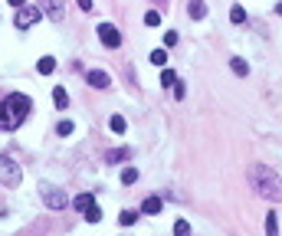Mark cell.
I'll return each instance as SVG.
<instances>
[{
	"label": "cell",
	"mask_w": 282,
	"mask_h": 236,
	"mask_svg": "<svg viewBox=\"0 0 282 236\" xmlns=\"http://www.w3.org/2000/svg\"><path fill=\"white\" fill-rule=\"evenodd\" d=\"M243 20H246V10H243L239 3H233V10H230V23H236V26H239Z\"/></svg>",
	"instance_id": "cell-17"
},
{
	"label": "cell",
	"mask_w": 282,
	"mask_h": 236,
	"mask_svg": "<svg viewBox=\"0 0 282 236\" xmlns=\"http://www.w3.org/2000/svg\"><path fill=\"white\" fill-rule=\"evenodd\" d=\"M0 181L7 184V187H20L23 171H20V164L13 161V158H0Z\"/></svg>",
	"instance_id": "cell-4"
},
{
	"label": "cell",
	"mask_w": 282,
	"mask_h": 236,
	"mask_svg": "<svg viewBox=\"0 0 282 236\" xmlns=\"http://www.w3.org/2000/svg\"><path fill=\"white\" fill-rule=\"evenodd\" d=\"M174 82H177V72H174V69H167V66H164V72H161V86L167 89V86H174Z\"/></svg>",
	"instance_id": "cell-20"
},
{
	"label": "cell",
	"mask_w": 282,
	"mask_h": 236,
	"mask_svg": "<svg viewBox=\"0 0 282 236\" xmlns=\"http://www.w3.org/2000/svg\"><path fill=\"white\" fill-rule=\"evenodd\" d=\"M98 40L102 46H109V49H118L121 46V33L112 26V23H98Z\"/></svg>",
	"instance_id": "cell-7"
},
{
	"label": "cell",
	"mask_w": 282,
	"mask_h": 236,
	"mask_svg": "<svg viewBox=\"0 0 282 236\" xmlns=\"http://www.w3.org/2000/svg\"><path fill=\"white\" fill-rule=\"evenodd\" d=\"M148 59H151L154 66H167V49H164V46H161V49H154V53L148 56Z\"/></svg>",
	"instance_id": "cell-18"
},
{
	"label": "cell",
	"mask_w": 282,
	"mask_h": 236,
	"mask_svg": "<svg viewBox=\"0 0 282 236\" xmlns=\"http://www.w3.org/2000/svg\"><path fill=\"white\" fill-rule=\"evenodd\" d=\"M86 82H89L92 89H109V86H112L109 72H102V69H89V72H86Z\"/></svg>",
	"instance_id": "cell-8"
},
{
	"label": "cell",
	"mask_w": 282,
	"mask_h": 236,
	"mask_svg": "<svg viewBox=\"0 0 282 236\" xmlns=\"http://www.w3.org/2000/svg\"><path fill=\"white\" fill-rule=\"evenodd\" d=\"M138 181V167H125L121 171V184H135Z\"/></svg>",
	"instance_id": "cell-22"
},
{
	"label": "cell",
	"mask_w": 282,
	"mask_h": 236,
	"mask_svg": "<svg viewBox=\"0 0 282 236\" xmlns=\"http://www.w3.org/2000/svg\"><path fill=\"white\" fill-rule=\"evenodd\" d=\"M187 13H190V20H204L207 17V3L204 0H190V3H187Z\"/></svg>",
	"instance_id": "cell-10"
},
{
	"label": "cell",
	"mask_w": 282,
	"mask_h": 236,
	"mask_svg": "<svg viewBox=\"0 0 282 236\" xmlns=\"http://www.w3.org/2000/svg\"><path fill=\"white\" fill-rule=\"evenodd\" d=\"M250 181H253V187H256V193H259L262 200L282 204V177L272 171V167H266V164H253L250 167Z\"/></svg>",
	"instance_id": "cell-1"
},
{
	"label": "cell",
	"mask_w": 282,
	"mask_h": 236,
	"mask_svg": "<svg viewBox=\"0 0 282 236\" xmlns=\"http://www.w3.org/2000/svg\"><path fill=\"white\" fill-rule=\"evenodd\" d=\"M167 46H177V33H164V49Z\"/></svg>",
	"instance_id": "cell-27"
},
{
	"label": "cell",
	"mask_w": 282,
	"mask_h": 236,
	"mask_svg": "<svg viewBox=\"0 0 282 236\" xmlns=\"http://www.w3.org/2000/svg\"><path fill=\"white\" fill-rule=\"evenodd\" d=\"M121 226H135V220H138V213H135V210H121Z\"/></svg>",
	"instance_id": "cell-23"
},
{
	"label": "cell",
	"mask_w": 282,
	"mask_h": 236,
	"mask_svg": "<svg viewBox=\"0 0 282 236\" xmlns=\"http://www.w3.org/2000/svg\"><path fill=\"white\" fill-rule=\"evenodd\" d=\"M266 236H279V216L266 213Z\"/></svg>",
	"instance_id": "cell-16"
},
{
	"label": "cell",
	"mask_w": 282,
	"mask_h": 236,
	"mask_svg": "<svg viewBox=\"0 0 282 236\" xmlns=\"http://www.w3.org/2000/svg\"><path fill=\"white\" fill-rule=\"evenodd\" d=\"M230 69L236 75H250V63H246L243 56H230Z\"/></svg>",
	"instance_id": "cell-12"
},
{
	"label": "cell",
	"mask_w": 282,
	"mask_h": 236,
	"mask_svg": "<svg viewBox=\"0 0 282 236\" xmlns=\"http://www.w3.org/2000/svg\"><path fill=\"white\" fill-rule=\"evenodd\" d=\"M53 102H56V108H66L69 105V92H66L63 86H56L53 89Z\"/></svg>",
	"instance_id": "cell-14"
},
{
	"label": "cell",
	"mask_w": 282,
	"mask_h": 236,
	"mask_svg": "<svg viewBox=\"0 0 282 236\" xmlns=\"http://www.w3.org/2000/svg\"><path fill=\"white\" fill-rule=\"evenodd\" d=\"M30 95H23V92H10V95L0 102V128L3 131H13L23 125V118L30 115Z\"/></svg>",
	"instance_id": "cell-2"
},
{
	"label": "cell",
	"mask_w": 282,
	"mask_h": 236,
	"mask_svg": "<svg viewBox=\"0 0 282 236\" xmlns=\"http://www.w3.org/2000/svg\"><path fill=\"white\" fill-rule=\"evenodd\" d=\"M276 13H279V17H282V0H279V3H276Z\"/></svg>",
	"instance_id": "cell-30"
},
{
	"label": "cell",
	"mask_w": 282,
	"mask_h": 236,
	"mask_svg": "<svg viewBox=\"0 0 282 236\" xmlns=\"http://www.w3.org/2000/svg\"><path fill=\"white\" fill-rule=\"evenodd\" d=\"M43 10H46V17H49L53 23H63V17H66L63 0H43Z\"/></svg>",
	"instance_id": "cell-9"
},
{
	"label": "cell",
	"mask_w": 282,
	"mask_h": 236,
	"mask_svg": "<svg viewBox=\"0 0 282 236\" xmlns=\"http://www.w3.org/2000/svg\"><path fill=\"white\" fill-rule=\"evenodd\" d=\"M36 72H40V75H53L56 72V59H53V56H43V59L36 63Z\"/></svg>",
	"instance_id": "cell-13"
},
{
	"label": "cell",
	"mask_w": 282,
	"mask_h": 236,
	"mask_svg": "<svg viewBox=\"0 0 282 236\" xmlns=\"http://www.w3.org/2000/svg\"><path fill=\"white\" fill-rule=\"evenodd\" d=\"M174 236H190V223H187V220H177V223H174Z\"/></svg>",
	"instance_id": "cell-24"
},
{
	"label": "cell",
	"mask_w": 282,
	"mask_h": 236,
	"mask_svg": "<svg viewBox=\"0 0 282 236\" xmlns=\"http://www.w3.org/2000/svg\"><path fill=\"white\" fill-rule=\"evenodd\" d=\"M109 128L115 131V135H125V128H128V121H125L121 115H112V118H109Z\"/></svg>",
	"instance_id": "cell-15"
},
{
	"label": "cell",
	"mask_w": 282,
	"mask_h": 236,
	"mask_svg": "<svg viewBox=\"0 0 282 236\" xmlns=\"http://www.w3.org/2000/svg\"><path fill=\"white\" fill-rule=\"evenodd\" d=\"M76 3H79V7H82V10H86V13L92 10V7H95V3H92V0H76Z\"/></svg>",
	"instance_id": "cell-28"
},
{
	"label": "cell",
	"mask_w": 282,
	"mask_h": 236,
	"mask_svg": "<svg viewBox=\"0 0 282 236\" xmlns=\"http://www.w3.org/2000/svg\"><path fill=\"white\" fill-rule=\"evenodd\" d=\"M144 23H148V26H158V23H161V13H158V10H148V13H144Z\"/></svg>",
	"instance_id": "cell-25"
},
{
	"label": "cell",
	"mask_w": 282,
	"mask_h": 236,
	"mask_svg": "<svg viewBox=\"0 0 282 236\" xmlns=\"http://www.w3.org/2000/svg\"><path fill=\"white\" fill-rule=\"evenodd\" d=\"M43 200L49 210H63L66 204H69V197H66V190H59V187H49V184H43Z\"/></svg>",
	"instance_id": "cell-6"
},
{
	"label": "cell",
	"mask_w": 282,
	"mask_h": 236,
	"mask_svg": "<svg viewBox=\"0 0 282 236\" xmlns=\"http://www.w3.org/2000/svg\"><path fill=\"white\" fill-rule=\"evenodd\" d=\"M72 204H76V210L86 216L89 223H98V220H102V210H98V204H95V197H92V193H79Z\"/></svg>",
	"instance_id": "cell-3"
},
{
	"label": "cell",
	"mask_w": 282,
	"mask_h": 236,
	"mask_svg": "<svg viewBox=\"0 0 282 236\" xmlns=\"http://www.w3.org/2000/svg\"><path fill=\"white\" fill-rule=\"evenodd\" d=\"M141 213H148V216H158V213H161V197H148V200L141 204Z\"/></svg>",
	"instance_id": "cell-11"
},
{
	"label": "cell",
	"mask_w": 282,
	"mask_h": 236,
	"mask_svg": "<svg viewBox=\"0 0 282 236\" xmlns=\"http://www.w3.org/2000/svg\"><path fill=\"white\" fill-rule=\"evenodd\" d=\"M13 7H17V10H20V7H26V0H10Z\"/></svg>",
	"instance_id": "cell-29"
},
{
	"label": "cell",
	"mask_w": 282,
	"mask_h": 236,
	"mask_svg": "<svg viewBox=\"0 0 282 236\" xmlns=\"http://www.w3.org/2000/svg\"><path fill=\"white\" fill-rule=\"evenodd\" d=\"M72 128H76V125H72L69 118H63V121L56 125V135H59V138H66V135H72Z\"/></svg>",
	"instance_id": "cell-19"
},
{
	"label": "cell",
	"mask_w": 282,
	"mask_h": 236,
	"mask_svg": "<svg viewBox=\"0 0 282 236\" xmlns=\"http://www.w3.org/2000/svg\"><path fill=\"white\" fill-rule=\"evenodd\" d=\"M184 95H187V86L177 79V82H174V98H184Z\"/></svg>",
	"instance_id": "cell-26"
},
{
	"label": "cell",
	"mask_w": 282,
	"mask_h": 236,
	"mask_svg": "<svg viewBox=\"0 0 282 236\" xmlns=\"http://www.w3.org/2000/svg\"><path fill=\"white\" fill-rule=\"evenodd\" d=\"M40 17H43V10H40V7H20V10H17V17H13V26H17V30H30V26H36V23H40Z\"/></svg>",
	"instance_id": "cell-5"
},
{
	"label": "cell",
	"mask_w": 282,
	"mask_h": 236,
	"mask_svg": "<svg viewBox=\"0 0 282 236\" xmlns=\"http://www.w3.org/2000/svg\"><path fill=\"white\" fill-rule=\"evenodd\" d=\"M131 151L128 148H118V151H109V164H118V161H125V158H128Z\"/></svg>",
	"instance_id": "cell-21"
}]
</instances>
